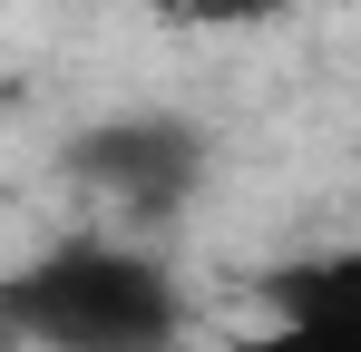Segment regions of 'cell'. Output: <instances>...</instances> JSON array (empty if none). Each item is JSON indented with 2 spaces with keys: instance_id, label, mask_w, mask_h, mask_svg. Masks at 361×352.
I'll return each mask as SVG.
<instances>
[{
  "instance_id": "obj_1",
  "label": "cell",
  "mask_w": 361,
  "mask_h": 352,
  "mask_svg": "<svg viewBox=\"0 0 361 352\" xmlns=\"http://www.w3.org/2000/svg\"><path fill=\"white\" fill-rule=\"evenodd\" d=\"M0 343L20 352H176L185 284L127 235H59L0 274Z\"/></svg>"
},
{
  "instance_id": "obj_2",
  "label": "cell",
  "mask_w": 361,
  "mask_h": 352,
  "mask_svg": "<svg viewBox=\"0 0 361 352\" xmlns=\"http://www.w3.org/2000/svg\"><path fill=\"white\" fill-rule=\"evenodd\" d=\"M205 127L176 108H118V117H88L78 137L59 147V167L108 206L127 225H166L195 206V186H205Z\"/></svg>"
},
{
  "instance_id": "obj_3",
  "label": "cell",
  "mask_w": 361,
  "mask_h": 352,
  "mask_svg": "<svg viewBox=\"0 0 361 352\" xmlns=\"http://www.w3.org/2000/svg\"><path fill=\"white\" fill-rule=\"evenodd\" d=\"M274 303H283V323L244 333L235 352H361V254L274 274Z\"/></svg>"
},
{
  "instance_id": "obj_4",
  "label": "cell",
  "mask_w": 361,
  "mask_h": 352,
  "mask_svg": "<svg viewBox=\"0 0 361 352\" xmlns=\"http://www.w3.org/2000/svg\"><path fill=\"white\" fill-rule=\"evenodd\" d=\"M195 30H264V20H283L293 0H176Z\"/></svg>"
}]
</instances>
